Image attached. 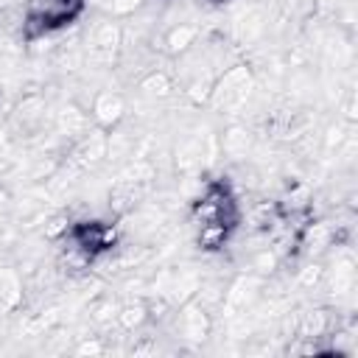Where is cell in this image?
Instances as JSON below:
<instances>
[{
    "label": "cell",
    "instance_id": "obj_15",
    "mask_svg": "<svg viewBox=\"0 0 358 358\" xmlns=\"http://www.w3.org/2000/svg\"><path fill=\"white\" fill-rule=\"evenodd\" d=\"M143 3L145 0H92V6L101 11V14H106V17H129V14H134L137 8H143Z\"/></svg>",
    "mask_w": 358,
    "mask_h": 358
},
{
    "label": "cell",
    "instance_id": "obj_6",
    "mask_svg": "<svg viewBox=\"0 0 358 358\" xmlns=\"http://www.w3.org/2000/svg\"><path fill=\"white\" fill-rule=\"evenodd\" d=\"M25 302V282L14 266H0V316L17 313Z\"/></svg>",
    "mask_w": 358,
    "mask_h": 358
},
{
    "label": "cell",
    "instance_id": "obj_3",
    "mask_svg": "<svg viewBox=\"0 0 358 358\" xmlns=\"http://www.w3.org/2000/svg\"><path fill=\"white\" fill-rule=\"evenodd\" d=\"M90 117L98 129L109 131L115 129L123 117H126V98L123 92L117 90H101L95 98H92V106H90Z\"/></svg>",
    "mask_w": 358,
    "mask_h": 358
},
{
    "label": "cell",
    "instance_id": "obj_9",
    "mask_svg": "<svg viewBox=\"0 0 358 358\" xmlns=\"http://www.w3.org/2000/svg\"><path fill=\"white\" fill-rule=\"evenodd\" d=\"M84 11V0H48L45 11L39 14L45 28L53 31V28H62V25H70L73 20H78Z\"/></svg>",
    "mask_w": 358,
    "mask_h": 358
},
{
    "label": "cell",
    "instance_id": "obj_11",
    "mask_svg": "<svg viewBox=\"0 0 358 358\" xmlns=\"http://www.w3.org/2000/svg\"><path fill=\"white\" fill-rule=\"evenodd\" d=\"M140 92L148 95V98H168L173 92V76L165 73V70H148L143 78H140Z\"/></svg>",
    "mask_w": 358,
    "mask_h": 358
},
{
    "label": "cell",
    "instance_id": "obj_16",
    "mask_svg": "<svg viewBox=\"0 0 358 358\" xmlns=\"http://www.w3.org/2000/svg\"><path fill=\"white\" fill-rule=\"evenodd\" d=\"M42 112H45V101H42L39 95H28V98H22V103L17 106V117H20L22 126H28V129L39 126Z\"/></svg>",
    "mask_w": 358,
    "mask_h": 358
},
{
    "label": "cell",
    "instance_id": "obj_14",
    "mask_svg": "<svg viewBox=\"0 0 358 358\" xmlns=\"http://www.w3.org/2000/svg\"><path fill=\"white\" fill-rule=\"evenodd\" d=\"M221 145H224V151H227L232 159H241V157H246V151H249V131H246L243 126H232V129H227Z\"/></svg>",
    "mask_w": 358,
    "mask_h": 358
},
{
    "label": "cell",
    "instance_id": "obj_17",
    "mask_svg": "<svg viewBox=\"0 0 358 358\" xmlns=\"http://www.w3.org/2000/svg\"><path fill=\"white\" fill-rule=\"evenodd\" d=\"M263 28H266V22H263V14H260L257 8H249V11L241 14V20H238V34H241V39H255V36L263 34Z\"/></svg>",
    "mask_w": 358,
    "mask_h": 358
},
{
    "label": "cell",
    "instance_id": "obj_20",
    "mask_svg": "<svg viewBox=\"0 0 358 358\" xmlns=\"http://www.w3.org/2000/svg\"><path fill=\"white\" fill-rule=\"evenodd\" d=\"M143 168H148V165H145V162H143V165H140V162L131 165V176H134L137 171H143ZM145 176H151V171H145ZM134 182H140V179H123V185H134Z\"/></svg>",
    "mask_w": 358,
    "mask_h": 358
},
{
    "label": "cell",
    "instance_id": "obj_19",
    "mask_svg": "<svg viewBox=\"0 0 358 358\" xmlns=\"http://www.w3.org/2000/svg\"><path fill=\"white\" fill-rule=\"evenodd\" d=\"M101 350H103V344H101V341H87V344L76 347V352H78V355H87V352H101Z\"/></svg>",
    "mask_w": 358,
    "mask_h": 358
},
{
    "label": "cell",
    "instance_id": "obj_5",
    "mask_svg": "<svg viewBox=\"0 0 358 358\" xmlns=\"http://www.w3.org/2000/svg\"><path fill=\"white\" fill-rule=\"evenodd\" d=\"M210 327L213 324H210V316L201 302H185L176 310V319H173L176 336H182L187 341H204L210 336Z\"/></svg>",
    "mask_w": 358,
    "mask_h": 358
},
{
    "label": "cell",
    "instance_id": "obj_8",
    "mask_svg": "<svg viewBox=\"0 0 358 358\" xmlns=\"http://www.w3.org/2000/svg\"><path fill=\"white\" fill-rule=\"evenodd\" d=\"M73 154H76V159H78L84 168L98 165L103 157H109V134H103V129H98V131H92V134H90V131L81 134Z\"/></svg>",
    "mask_w": 358,
    "mask_h": 358
},
{
    "label": "cell",
    "instance_id": "obj_4",
    "mask_svg": "<svg viewBox=\"0 0 358 358\" xmlns=\"http://www.w3.org/2000/svg\"><path fill=\"white\" fill-rule=\"evenodd\" d=\"M120 45H123V31L112 17H106L103 22H95L87 34V53L92 59H112Z\"/></svg>",
    "mask_w": 358,
    "mask_h": 358
},
{
    "label": "cell",
    "instance_id": "obj_1",
    "mask_svg": "<svg viewBox=\"0 0 358 358\" xmlns=\"http://www.w3.org/2000/svg\"><path fill=\"white\" fill-rule=\"evenodd\" d=\"M255 87H257L255 73L246 64H232L215 76L207 103H213L218 112H227V115L241 112L249 103V98L255 95Z\"/></svg>",
    "mask_w": 358,
    "mask_h": 358
},
{
    "label": "cell",
    "instance_id": "obj_10",
    "mask_svg": "<svg viewBox=\"0 0 358 358\" xmlns=\"http://www.w3.org/2000/svg\"><path fill=\"white\" fill-rule=\"evenodd\" d=\"M232 227L229 221H204L199 224V235H196V243L204 249V252H218L227 246L229 235H232Z\"/></svg>",
    "mask_w": 358,
    "mask_h": 358
},
{
    "label": "cell",
    "instance_id": "obj_21",
    "mask_svg": "<svg viewBox=\"0 0 358 358\" xmlns=\"http://www.w3.org/2000/svg\"><path fill=\"white\" fill-rule=\"evenodd\" d=\"M210 3H229V0H210Z\"/></svg>",
    "mask_w": 358,
    "mask_h": 358
},
{
    "label": "cell",
    "instance_id": "obj_13",
    "mask_svg": "<svg viewBox=\"0 0 358 358\" xmlns=\"http://www.w3.org/2000/svg\"><path fill=\"white\" fill-rule=\"evenodd\" d=\"M87 126H90V117H87L81 109L67 106V109L59 112V129H62L64 134H76V137H81V134H87Z\"/></svg>",
    "mask_w": 358,
    "mask_h": 358
},
{
    "label": "cell",
    "instance_id": "obj_2",
    "mask_svg": "<svg viewBox=\"0 0 358 358\" xmlns=\"http://www.w3.org/2000/svg\"><path fill=\"white\" fill-rule=\"evenodd\" d=\"M190 215H193L196 224H204V221H229V224H235V221H238L235 199H232V193L227 190V185H210V187L193 201Z\"/></svg>",
    "mask_w": 358,
    "mask_h": 358
},
{
    "label": "cell",
    "instance_id": "obj_12",
    "mask_svg": "<svg viewBox=\"0 0 358 358\" xmlns=\"http://www.w3.org/2000/svg\"><path fill=\"white\" fill-rule=\"evenodd\" d=\"M148 319H151V310H148V305H145V302H129V305L117 308V313H115L117 327H120V330H126V333H131V330L143 327Z\"/></svg>",
    "mask_w": 358,
    "mask_h": 358
},
{
    "label": "cell",
    "instance_id": "obj_18",
    "mask_svg": "<svg viewBox=\"0 0 358 358\" xmlns=\"http://www.w3.org/2000/svg\"><path fill=\"white\" fill-rule=\"evenodd\" d=\"M322 277H324V268H322L319 263H310V266L302 268V274H299V285H302V288H313V285L322 282Z\"/></svg>",
    "mask_w": 358,
    "mask_h": 358
},
{
    "label": "cell",
    "instance_id": "obj_7",
    "mask_svg": "<svg viewBox=\"0 0 358 358\" xmlns=\"http://www.w3.org/2000/svg\"><path fill=\"white\" fill-rule=\"evenodd\" d=\"M199 39H201V25H196V22H173L162 34V48L171 56H182L190 48H196Z\"/></svg>",
    "mask_w": 358,
    "mask_h": 358
}]
</instances>
